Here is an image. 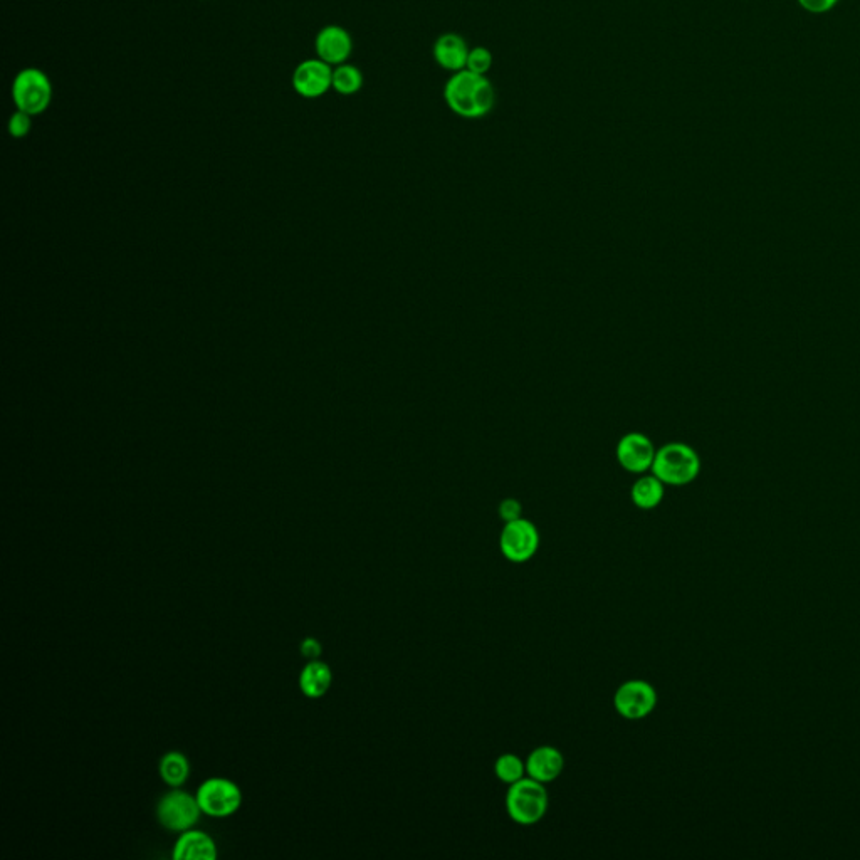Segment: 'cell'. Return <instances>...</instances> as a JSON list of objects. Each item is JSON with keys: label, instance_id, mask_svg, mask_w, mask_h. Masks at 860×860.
Segmentation results:
<instances>
[{"label": "cell", "instance_id": "3", "mask_svg": "<svg viewBox=\"0 0 860 860\" xmlns=\"http://www.w3.org/2000/svg\"><path fill=\"white\" fill-rule=\"evenodd\" d=\"M506 810L513 822L518 825H535L543 820L548 810V792L545 783L523 778L509 785L506 795Z\"/></svg>", "mask_w": 860, "mask_h": 860}, {"label": "cell", "instance_id": "2", "mask_svg": "<svg viewBox=\"0 0 860 860\" xmlns=\"http://www.w3.org/2000/svg\"><path fill=\"white\" fill-rule=\"evenodd\" d=\"M651 471L666 486H686L698 478L701 457L684 442H671L656 452Z\"/></svg>", "mask_w": 860, "mask_h": 860}, {"label": "cell", "instance_id": "12", "mask_svg": "<svg viewBox=\"0 0 860 860\" xmlns=\"http://www.w3.org/2000/svg\"><path fill=\"white\" fill-rule=\"evenodd\" d=\"M565 768V758L562 751L556 750L555 746H540L531 751L526 760V773L533 780L541 783L555 782L562 775Z\"/></svg>", "mask_w": 860, "mask_h": 860}, {"label": "cell", "instance_id": "24", "mask_svg": "<svg viewBox=\"0 0 860 860\" xmlns=\"http://www.w3.org/2000/svg\"><path fill=\"white\" fill-rule=\"evenodd\" d=\"M301 654H303L306 659H310V661H318L321 654H323V647H321L318 640L313 639V637H308V639L301 642Z\"/></svg>", "mask_w": 860, "mask_h": 860}, {"label": "cell", "instance_id": "16", "mask_svg": "<svg viewBox=\"0 0 860 860\" xmlns=\"http://www.w3.org/2000/svg\"><path fill=\"white\" fill-rule=\"evenodd\" d=\"M664 493H666V484L651 474V476H642L635 481L634 486L630 489V498L637 508L654 509L662 503Z\"/></svg>", "mask_w": 860, "mask_h": 860}, {"label": "cell", "instance_id": "19", "mask_svg": "<svg viewBox=\"0 0 860 860\" xmlns=\"http://www.w3.org/2000/svg\"><path fill=\"white\" fill-rule=\"evenodd\" d=\"M494 771H496V777L501 782L506 783V785H513V783L520 782L525 778L526 763L513 753H506V755L499 756L496 765H494Z\"/></svg>", "mask_w": 860, "mask_h": 860}, {"label": "cell", "instance_id": "17", "mask_svg": "<svg viewBox=\"0 0 860 860\" xmlns=\"http://www.w3.org/2000/svg\"><path fill=\"white\" fill-rule=\"evenodd\" d=\"M160 775L170 787H182L190 775L189 760L179 751H170L160 761Z\"/></svg>", "mask_w": 860, "mask_h": 860}, {"label": "cell", "instance_id": "21", "mask_svg": "<svg viewBox=\"0 0 860 860\" xmlns=\"http://www.w3.org/2000/svg\"><path fill=\"white\" fill-rule=\"evenodd\" d=\"M29 130H31V115L26 111L17 110L9 121V132L12 137L21 138L26 137Z\"/></svg>", "mask_w": 860, "mask_h": 860}, {"label": "cell", "instance_id": "14", "mask_svg": "<svg viewBox=\"0 0 860 860\" xmlns=\"http://www.w3.org/2000/svg\"><path fill=\"white\" fill-rule=\"evenodd\" d=\"M174 859L214 860L217 859V847L212 837L204 832L185 830L175 844Z\"/></svg>", "mask_w": 860, "mask_h": 860}, {"label": "cell", "instance_id": "1", "mask_svg": "<svg viewBox=\"0 0 860 860\" xmlns=\"http://www.w3.org/2000/svg\"><path fill=\"white\" fill-rule=\"evenodd\" d=\"M444 100L452 113L466 120H478L494 108V88L488 76L462 69L452 74L444 86Z\"/></svg>", "mask_w": 860, "mask_h": 860}, {"label": "cell", "instance_id": "22", "mask_svg": "<svg viewBox=\"0 0 860 860\" xmlns=\"http://www.w3.org/2000/svg\"><path fill=\"white\" fill-rule=\"evenodd\" d=\"M499 516L506 523L508 521L518 520L521 518V504L516 499H504L503 503L499 504Z\"/></svg>", "mask_w": 860, "mask_h": 860}, {"label": "cell", "instance_id": "15", "mask_svg": "<svg viewBox=\"0 0 860 860\" xmlns=\"http://www.w3.org/2000/svg\"><path fill=\"white\" fill-rule=\"evenodd\" d=\"M333 682V674L325 662L311 661L299 676V686L311 699L323 698Z\"/></svg>", "mask_w": 860, "mask_h": 860}, {"label": "cell", "instance_id": "8", "mask_svg": "<svg viewBox=\"0 0 860 860\" xmlns=\"http://www.w3.org/2000/svg\"><path fill=\"white\" fill-rule=\"evenodd\" d=\"M614 706L622 718L630 721L647 718L657 706L656 689L640 679L624 682L615 693Z\"/></svg>", "mask_w": 860, "mask_h": 860}, {"label": "cell", "instance_id": "9", "mask_svg": "<svg viewBox=\"0 0 860 860\" xmlns=\"http://www.w3.org/2000/svg\"><path fill=\"white\" fill-rule=\"evenodd\" d=\"M657 449L649 437L639 432L625 434L617 444V461L625 471L644 474L651 471Z\"/></svg>", "mask_w": 860, "mask_h": 860}, {"label": "cell", "instance_id": "7", "mask_svg": "<svg viewBox=\"0 0 860 860\" xmlns=\"http://www.w3.org/2000/svg\"><path fill=\"white\" fill-rule=\"evenodd\" d=\"M199 800L187 792H170L160 800L157 817L165 829L172 832H185L194 827L200 819Z\"/></svg>", "mask_w": 860, "mask_h": 860}, {"label": "cell", "instance_id": "13", "mask_svg": "<svg viewBox=\"0 0 860 860\" xmlns=\"http://www.w3.org/2000/svg\"><path fill=\"white\" fill-rule=\"evenodd\" d=\"M469 46L464 41V37L454 32L442 34L436 42H434V59L442 69H446L449 73H459L462 69H466L467 56H469Z\"/></svg>", "mask_w": 860, "mask_h": 860}, {"label": "cell", "instance_id": "11", "mask_svg": "<svg viewBox=\"0 0 860 860\" xmlns=\"http://www.w3.org/2000/svg\"><path fill=\"white\" fill-rule=\"evenodd\" d=\"M352 51V36L343 27L328 26L316 36V54L330 66L345 64Z\"/></svg>", "mask_w": 860, "mask_h": 860}, {"label": "cell", "instance_id": "6", "mask_svg": "<svg viewBox=\"0 0 860 860\" xmlns=\"http://www.w3.org/2000/svg\"><path fill=\"white\" fill-rule=\"evenodd\" d=\"M538 546H540V533L531 521L523 518L508 521L499 536V548L509 562H528L536 555Z\"/></svg>", "mask_w": 860, "mask_h": 860}, {"label": "cell", "instance_id": "5", "mask_svg": "<svg viewBox=\"0 0 860 860\" xmlns=\"http://www.w3.org/2000/svg\"><path fill=\"white\" fill-rule=\"evenodd\" d=\"M202 812L210 817L224 819L236 813L242 805L241 788L226 778H210L202 783L197 792Z\"/></svg>", "mask_w": 860, "mask_h": 860}, {"label": "cell", "instance_id": "10", "mask_svg": "<svg viewBox=\"0 0 860 860\" xmlns=\"http://www.w3.org/2000/svg\"><path fill=\"white\" fill-rule=\"evenodd\" d=\"M293 86L303 98H320L333 88V69L320 58L308 59L294 71Z\"/></svg>", "mask_w": 860, "mask_h": 860}, {"label": "cell", "instance_id": "20", "mask_svg": "<svg viewBox=\"0 0 860 860\" xmlns=\"http://www.w3.org/2000/svg\"><path fill=\"white\" fill-rule=\"evenodd\" d=\"M491 66H493V54H491L488 48L478 46V48H472L469 51L466 69H469L472 73L486 76L491 71Z\"/></svg>", "mask_w": 860, "mask_h": 860}, {"label": "cell", "instance_id": "4", "mask_svg": "<svg viewBox=\"0 0 860 860\" xmlns=\"http://www.w3.org/2000/svg\"><path fill=\"white\" fill-rule=\"evenodd\" d=\"M12 98L17 110L26 111L31 116L39 115L48 110L49 103L53 100V86L42 71L27 68L14 79Z\"/></svg>", "mask_w": 860, "mask_h": 860}, {"label": "cell", "instance_id": "23", "mask_svg": "<svg viewBox=\"0 0 860 860\" xmlns=\"http://www.w3.org/2000/svg\"><path fill=\"white\" fill-rule=\"evenodd\" d=\"M798 2L805 11L812 12V14H824V12L830 11L839 0H798Z\"/></svg>", "mask_w": 860, "mask_h": 860}, {"label": "cell", "instance_id": "18", "mask_svg": "<svg viewBox=\"0 0 860 860\" xmlns=\"http://www.w3.org/2000/svg\"><path fill=\"white\" fill-rule=\"evenodd\" d=\"M363 74L357 66L352 64H340L333 69V90L340 95H355L362 90Z\"/></svg>", "mask_w": 860, "mask_h": 860}]
</instances>
